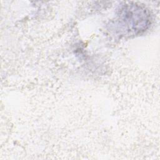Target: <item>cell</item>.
I'll return each mask as SVG.
<instances>
[{"instance_id": "1", "label": "cell", "mask_w": 160, "mask_h": 160, "mask_svg": "<svg viewBox=\"0 0 160 160\" xmlns=\"http://www.w3.org/2000/svg\"><path fill=\"white\" fill-rule=\"evenodd\" d=\"M118 20L121 29L135 34L144 31L149 23V15L145 9L136 4L125 6Z\"/></svg>"}]
</instances>
